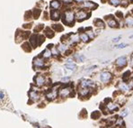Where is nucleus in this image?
<instances>
[{
	"label": "nucleus",
	"mask_w": 133,
	"mask_h": 128,
	"mask_svg": "<svg viewBox=\"0 0 133 128\" xmlns=\"http://www.w3.org/2000/svg\"><path fill=\"white\" fill-rule=\"evenodd\" d=\"M110 2L113 5H118L121 3V0H110Z\"/></svg>",
	"instance_id": "nucleus-23"
},
{
	"label": "nucleus",
	"mask_w": 133,
	"mask_h": 128,
	"mask_svg": "<svg viewBox=\"0 0 133 128\" xmlns=\"http://www.w3.org/2000/svg\"><path fill=\"white\" fill-rule=\"evenodd\" d=\"M119 88L123 90V91L127 92V91H129V89H130V87H129L128 85H126L125 83H122V84H120V85H119Z\"/></svg>",
	"instance_id": "nucleus-8"
},
{
	"label": "nucleus",
	"mask_w": 133,
	"mask_h": 128,
	"mask_svg": "<svg viewBox=\"0 0 133 128\" xmlns=\"http://www.w3.org/2000/svg\"><path fill=\"white\" fill-rule=\"evenodd\" d=\"M84 7H89V8H94L95 5V4H94L93 2H85V3L84 4Z\"/></svg>",
	"instance_id": "nucleus-13"
},
{
	"label": "nucleus",
	"mask_w": 133,
	"mask_h": 128,
	"mask_svg": "<svg viewBox=\"0 0 133 128\" xmlns=\"http://www.w3.org/2000/svg\"><path fill=\"white\" fill-rule=\"evenodd\" d=\"M34 64L36 65L37 67H42L43 66V62L42 60H36L34 62Z\"/></svg>",
	"instance_id": "nucleus-16"
},
{
	"label": "nucleus",
	"mask_w": 133,
	"mask_h": 128,
	"mask_svg": "<svg viewBox=\"0 0 133 128\" xmlns=\"http://www.w3.org/2000/svg\"><path fill=\"white\" fill-rule=\"evenodd\" d=\"M128 114H129L128 109H125V110H123V112H122V117H125V115H127Z\"/></svg>",
	"instance_id": "nucleus-27"
},
{
	"label": "nucleus",
	"mask_w": 133,
	"mask_h": 128,
	"mask_svg": "<svg viewBox=\"0 0 133 128\" xmlns=\"http://www.w3.org/2000/svg\"><path fill=\"white\" fill-rule=\"evenodd\" d=\"M61 80H62V81H68V80H69V78H63Z\"/></svg>",
	"instance_id": "nucleus-33"
},
{
	"label": "nucleus",
	"mask_w": 133,
	"mask_h": 128,
	"mask_svg": "<svg viewBox=\"0 0 133 128\" xmlns=\"http://www.w3.org/2000/svg\"><path fill=\"white\" fill-rule=\"evenodd\" d=\"M52 18L53 19H58V14L57 13V12H55V13L52 15Z\"/></svg>",
	"instance_id": "nucleus-28"
},
{
	"label": "nucleus",
	"mask_w": 133,
	"mask_h": 128,
	"mask_svg": "<svg viewBox=\"0 0 133 128\" xmlns=\"http://www.w3.org/2000/svg\"><path fill=\"white\" fill-rule=\"evenodd\" d=\"M52 52H53V54H57V52H56L55 49H53V50H52Z\"/></svg>",
	"instance_id": "nucleus-36"
},
{
	"label": "nucleus",
	"mask_w": 133,
	"mask_h": 128,
	"mask_svg": "<svg viewBox=\"0 0 133 128\" xmlns=\"http://www.w3.org/2000/svg\"><path fill=\"white\" fill-rule=\"evenodd\" d=\"M88 36H90V38H94V34L92 32H89L88 33Z\"/></svg>",
	"instance_id": "nucleus-32"
},
{
	"label": "nucleus",
	"mask_w": 133,
	"mask_h": 128,
	"mask_svg": "<svg viewBox=\"0 0 133 128\" xmlns=\"http://www.w3.org/2000/svg\"><path fill=\"white\" fill-rule=\"evenodd\" d=\"M107 107H108L111 111H113V110H115V109H117V108H118V106L115 105V104H113V103H110V104H108V105H107Z\"/></svg>",
	"instance_id": "nucleus-11"
},
{
	"label": "nucleus",
	"mask_w": 133,
	"mask_h": 128,
	"mask_svg": "<svg viewBox=\"0 0 133 128\" xmlns=\"http://www.w3.org/2000/svg\"><path fill=\"white\" fill-rule=\"evenodd\" d=\"M126 46H127V44H125V43H121V44L116 45L114 48H116V49H123V48H125Z\"/></svg>",
	"instance_id": "nucleus-21"
},
{
	"label": "nucleus",
	"mask_w": 133,
	"mask_h": 128,
	"mask_svg": "<svg viewBox=\"0 0 133 128\" xmlns=\"http://www.w3.org/2000/svg\"><path fill=\"white\" fill-rule=\"evenodd\" d=\"M50 5H51V7L57 9V8H58V7H59V3H58V1H53V2H51Z\"/></svg>",
	"instance_id": "nucleus-15"
},
{
	"label": "nucleus",
	"mask_w": 133,
	"mask_h": 128,
	"mask_svg": "<svg viewBox=\"0 0 133 128\" xmlns=\"http://www.w3.org/2000/svg\"><path fill=\"white\" fill-rule=\"evenodd\" d=\"M66 49V47L65 45H60L59 47H58V50L60 51V52H65V50Z\"/></svg>",
	"instance_id": "nucleus-26"
},
{
	"label": "nucleus",
	"mask_w": 133,
	"mask_h": 128,
	"mask_svg": "<svg viewBox=\"0 0 133 128\" xmlns=\"http://www.w3.org/2000/svg\"><path fill=\"white\" fill-rule=\"evenodd\" d=\"M36 83H37V85L38 86H42L44 84V78H43V77H42V76H39V77H37V78H36Z\"/></svg>",
	"instance_id": "nucleus-6"
},
{
	"label": "nucleus",
	"mask_w": 133,
	"mask_h": 128,
	"mask_svg": "<svg viewBox=\"0 0 133 128\" xmlns=\"http://www.w3.org/2000/svg\"><path fill=\"white\" fill-rule=\"evenodd\" d=\"M50 55H51V52H50V51L47 49V50H45V52H43V56L46 57V58H49V57H50Z\"/></svg>",
	"instance_id": "nucleus-19"
},
{
	"label": "nucleus",
	"mask_w": 133,
	"mask_h": 128,
	"mask_svg": "<svg viewBox=\"0 0 133 128\" xmlns=\"http://www.w3.org/2000/svg\"><path fill=\"white\" fill-rule=\"evenodd\" d=\"M94 86V82L91 80H84L81 82V87L87 88V87H92Z\"/></svg>",
	"instance_id": "nucleus-3"
},
{
	"label": "nucleus",
	"mask_w": 133,
	"mask_h": 128,
	"mask_svg": "<svg viewBox=\"0 0 133 128\" xmlns=\"http://www.w3.org/2000/svg\"><path fill=\"white\" fill-rule=\"evenodd\" d=\"M95 68H96V66H92V67H90L89 69H87V71H91V70H95Z\"/></svg>",
	"instance_id": "nucleus-29"
},
{
	"label": "nucleus",
	"mask_w": 133,
	"mask_h": 128,
	"mask_svg": "<svg viewBox=\"0 0 133 128\" xmlns=\"http://www.w3.org/2000/svg\"><path fill=\"white\" fill-rule=\"evenodd\" d=\"M100 78H101L102 82L103 83H107L109 80L111 78V74L110 72H107V71H104V72H102L101 75H100Z\"/></svg>",
	"instance_id": "nucleus-1"
},
{
	"label": "nucleus",
	"mask_w": 133,
	"mask_h": 128,
	"mask_svg": "<svg viewBox=\"0 0 133 128\" xmlns=\"http://www.w3.org/2000/svg\"><path fill=\"white\" fill-rule=\"evenodd\" d=\"M30 96H31V97L33 98V99H37V98H38V95H37L36 93H34V92H31Z\"/></svg>",
	"instance_id": "nucleus-24"
},
{
	"label": "nucleus",
	"mask_w": 133,
	"mask_h": 128,
	"mask_svg": "<svg viewBox=\"0 0 133 128\" xmlns=\"http://www.w3.org/2000/svg\"><path fill=\"white\" fill-rule=\"evenodd\" d=\"M79 39H80V37H78L77 35H76V34L72 35V37H71V40L73 41V42H77L78 41H79Z\"/></svg>",
	"instance_id": "nucleus-20"
},
{
	"label": "nucleus",
	"mask_w": 133,
	"mask_h": 128,
	"mask_svg": "<svg viewBox=\"0 0 133 128\" xmlns=\"http://www.w3.org/2000/svg\"><path fill=\"white\" fill-rule=\"evenodd\" d=\"M65 17H66V21L68 23H71V22L74 21V14L72 12H66Z\"/></svg>",
	"instance_id": "nucleus-4"
},
{
	"label": "nucleus",
	"mask_w": 133,
	"mask_h": 128,
	"mask_svg": "<svg viewBox=\"0 0 133 128\" xmlns=\"http://www.w3.org/2000/svg\"><path fill=\"white\" fill-rule=\"evenodd\" d=\"M77 17L78 20H82V19H85L87 17V14L85 12H83V11H80L78 12L77 14Z\"/></svg>",
	"instance_id": "nucleus-5"
},
{
	"label": "nucleus",
	"mask_w": 133,
	"mask_h": 128,
	"mask_svg": "<svg viewBox=\"0 0 133 128\" xmlns=\"http://www.w3.org/2000/svg\"><path fill=\"white\" fill-rule=\"evenodd\" d=\"M4 98V93L2 91H0V99H3Z\"/></svg>",
	"instance_id": "nucleus-31"
},
{
	"label": "nucleus",
	"mask_w": 133,
	"mask_h": 128,
	"mask_svg": "<svg viewBox=\"0 0 133 128\" xmlns=\"http://www.w3.org/2000/svg\"><path fill=\"white\" fill-rule=\"evenodd\" d=\"M77 58L80 62H84V60H85V56L84 55H77Z\"/></svg>",
	"instance_id": "nucleus-25"
},
{
	"label": "nucleus",
	"mask_w": 133,
	"mask_h": 128,
	"mask_svg": "<svg viewBox=\"0 0 133 128\" xmlns=\"http://www.w3.org/2000/svg\"><path fill=\"white\" fill-rule=\"evenodd\" d=\"M125 23H126L128 25H130V26H131V25H133V17H131V16L127 17V18H126V21H125Z\"/></svg>",
	"instance_id": "nucleus-12"
},
{
	"label": "nucleus",
	"mask_w": 133,
	"mask_h": 128,
	"mask_svg": "<svg viewBox=\"0 0 133 128\" xmlns=\"http://www.w3.org/2000/svg\"><path fill=\"white\" fill-rule=\"evenodd\" d=\"M47 96H48V98H50V99H53V98H55L57 96V93L56 92H52V93L48 94Z\"/></svg>",
	"instance_id": "nucleus-17"
},
{
	"label": "nucleus",
	"mask_w": 133,
	"mask_h": 128,
	"mask_svg": "<svg viewBox=\"0 0 133 128\" xmlns=\"http://www.w3.org/2000/svg\"><path fill=\"white\" fill-rule=\"evenodd\" d=\"M63 1H65V2H70V0H63Z\"/></svg>",
	"instance_id": "nucleus-37"
},
{
	"label": "nucleus",
	"mask_w": 133,
	"mask_h": 128,
	"mask_svg": "<svg viewBox=\"0 0 133 128\" xmlns=\"http://www.w3.org/2000/svg\"><path fill=\"white\" fill-rule=\"evenodd\" d=\"M117 125H120V126H124V122H123L122 118H118V120H117Z\"/></svg>",
	"instance_id": "nucleus-18"
},
{
	"label": "nucleus",
	"mask_w": 133,
	"mask_h": 128,
	"mask_svg": "<svg viewBox=\"0 0 133 128\" xmlns=\"http://www.w3.org/2000/svg\"><path fill=\"white\" fill-rule=\"evenodd\" d=\"M117 65L119 67H124L125 65L127 64V59L126 57L122 56V57H120L119 59H117V62H116Z\"/></svg>",
	"instance_id": "nucleus-2"
},
{
	"label": "nucleus",
	"mask_w": 133,
	"mask_h": 128,
	"mask_svg": "<svg viewBox=\"0 0 133 128\" xmlns=\"http://www.w3.org/2000/svg\"><path fill=\"white\" fill-rule=\"evenodd\" d=\"M108 25L110 27H117V23L115 20H113V19H111V20H109L108 21Z\"/></svg>",
	"instance_id": "nucleus-14"
},
{
	"label": "nucleus",
	"mask_w": 133,
	"mask_h": 128,
	"mask_svg": "<svg viewBox=\"0 0 133 128\" xmlns=\"http://www.w3.org/2000/svg\"><path fill=\"white\" fill-rule=\"evenodd\" d=\"M66 68L68 69V70H75L77 69V66H76L74 63L72 62H69V63H66Z\"/></svg>",
	"instance_id": "nucleus-10"
},
{
	"label": "nucleus",
	"mask_w": 133,
	"mask_h": 128,
	"mask_svg": "<svg viewBox=\"0 0 133 128\" xmlns=\"http://www.w3.org/2000/svg\"><path fill=\"white\" fill-rule=\"evenodd\" d=\"M76 2H78V3H81V2H84L85 0H75Z\"/></svg>",
	"instance_id": "nucleus-35"
},
{
	"label": "nucleus",
	"mask_w": 133,
	"mask_h": 128,
	"mask_svg": "<svg viewBox=\"0 0 133 128\" xmlns=\"http://www.w3.org/2000/svg\"><path fill=\"white\" fill-rule=\"evenodd\" d=\"M120 39H121V36H119V37H116V38H114L113 39V42H118V41H120Z\"/></svg>",
	"instance_id": "nucleus-30"
},
{
	"label": "nucleus",
	"mask_w": 133,
	"mask_h": 128,
	"mask_svg": "<svg viewBox=\"0 0 133 128\" xmlns=\"http://www.w3.org/2000/svg\"><path fill=\"white\" fill-rule=\"evenodd\" d=\"M80 39H81L84 42H87L89 40V36L87 33H82V34H80Z\"/></svg>",
	"instance_id": "nucleus-9"
},
{
	"label": "nucleus",
	"mask_w": 133,
	"mask_h": 128,
	"mask_svg": "<svg viewBox=\"0 0 133 128\" xmlns=\"http://www.w3.org/2000/svg\"><path fill=\"white\" fill-rule=\"evenodd\" d=\"M131 1H133V0H131Z\"/></svg>",
	"instance_id": "nucleus-38"
},
{
	"label": "nucleus",
	"mask_w": 133,
	"mask_h": 128,
	"mask_svg": "<svg viewBox=\"0 0 133 128\" xmlns=\"http://www.w3.org/2000/svg\"><path fill=\"white\" fill-rule=\"evenodd\" d=\"M70 93V88H63L62 90H60V95L62 96H68Z\"/></svg>",
	"instance_id": "nucleus-7"
},
{
	"label": "nucleus",
	"mask_w": 133,
	"mask_h": 128,
	"mask_svg": "<svg viewBox=\"0 0 133 128\" xmlns=\"http://www.w3.org/2000/svg\"><path fill=\"white\" fill-rule=\"evenodd\" d=\"M129 87H130V88H133V80H132V81H130V86H129Z\"/></svg>",
	"instance_id": "nucleus-34"
},
{
	"label": "nucleus",
	"mask_w": 133,
	"mask_h": 128,
	"mask_svg": "<svg viewBox=\"0 0 133 128\" xmlns=\"http://www.w3.org/2000/svg\"><path fill=\"white\" fill-rule=\"evenodd\" d=\"M88 89H87V88H84V89H82L81 91H80V94H81L82 96H85L88 94Z\"/></svg>",
	"instance_id": "nucleus-22"
}]
</instances>
